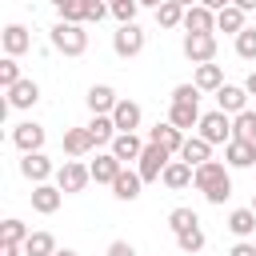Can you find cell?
I'll use <instances>...</instances> for the list:
<instances>
[{
    "mask_svg": "<svg viewBox=\"0 0 256 256\" xmlns=\"http://www.w3.org/2000/svg\"><path fill=\"white\" fill-rule=\"evenodd\" d=\"M192 184L204 192L208 204H224V200L232 196V180H228V168H224L220 160H204V164H196Z\"/></svg>",
    "mask_w": 256,
    "mask_h": 256,
    "instance_id": "obj_1",
    "label": "cell"
},
{
    "mask_svg": "<svg viewBox=\"0 0 256 256\" xmlns=\"http://www.w3.org/2000/svg\"><path fill=\"white\" fill-rule=\"evenodd\" d=\"M52 48L64 52V56H84V48H88V32H84V24L60 20V24L52 28Z\"/></svg>",
    "mask_w": 256,
    "mask_h": 256,
    "instance_id": "obj_2",
    "label": "cell"
},
{
    "mask_svg": "<svg viewBox=\"0 0 256 256\" xmlns=\"http://www.w3.org/2000/svg\"><path fill=\"white\" fill-rule=\"evenodd\" d=\"M168 160H172V152L148 140V144H144V152H140V160H136L140 180H144V184H148V180H160V176H164V168H168Z\"/></svg>",
    "mask_w": 256,
    "mask_h": 256,
    "instance_id": "obj_3",
    "label": "cell"
},
{
    "mask_svg": "<svg viewBox=\"0 0 256 256\" xmlns=\"http://www.w3.org/2000/svg\"><path fill=\"white\" fill-rule=\"evenodd\" d=\"M112 48H116V56H124V60L140 56V52H144V28H140L136 20L120 24V28H116V36H112Z\"/></svg>",
    "mask_w": 256,
    "mask_h": 256,
    "instance_id": "obj_4",
    "label": "cell"
},
{
    "mask_svg": "<svg viewBox=\"0 0 256 256\" xmlns=\"http://www.w3.org/2000/svg\"><path fill=\"white\" fill-rule=\"evenodd\" d=\"M196 128H200V136H204L208 144H228V140H232V120H228V112H220V108H216V112H204Z\"/></svg>",
    "mask_w": 256,
    "mask_h": 256,
    "instance_id": "obj_5",
    "label": "cell"
},
{
    "mask_svg": "<svg viewBox=\"0 0 256 256\" xmlns=\"http://www.w3.org/2000/svg\"><path fill=\"white\" fill-rule=\"evenodd\" d=\"M92 180V168H84L76 156L72 160H64L60 168H56V184H60V192L68 196V192H84V184Z\"/></svg>",
    "mask_w": 256,
    "mask_h": 256,
    "instance_id": "obj_6",
    "label": "cell"
},
{
    "mask_svg": "<svg viewBox=\"0 0 256 256\" xmlns=\"http://www.w3.org/2000/svg\"><path fill=\"white\" fill-rule=\"evenodd\" d=\"M184 56H188L192 64H208V60L216 56V36H212V32H188V36H184Z\"/></svg>",
    "mask_w": 256,
    "mask_h": 256,
    "instance_id": "obj_7",
    "label": "cell"
},
{
    "mask_svg": "<svg viewBox=\"0 0 256 256\" xmlns=\"http://www.w3.org/2000/svg\"><path fill=\"white\" fill-rule=\"evenodd\" d=\"M12 144H16L20 152H40V148H44V128L32 124V120H24V124L12 128Z\"/></svg>",
    "mask_w": 256,
    "mask_h": 256,
    "instance_id": "obj_8",
    "label": "cell"
},
{
    "mask_svg": "<svg viewBox=\"0 0 256 256\" xmlns=\"http://www.w3.org/2000/svg\"><path fill=\"white\" fill-rule=\"evenodd\" d=\"M224 160H228L232 168H252V164H256V144H252V140H236V136H232V140L224 144Z\"/></svg>",
    "mask_w": 256,
    "mask_h": 256,
    "instance_id": "obj_9",
    "label": "cell"
},
{
    "mask_svg": "<svg viewBox=\"0 0 256 256\" xmlns=\"http://www.w3.org/2000/svg\"><path fill=\"white\" fill-rule=\"evenodd\" d=\"M20 172H24L32 184H44V180L52 176V160H48L44 152H24V160H20Z\"/></svg>",
    "mask_w": 256,
    "mask_h": 256,
    "instance_id": "obj_10",
    "label": "cell"
},
{
    "mask_svg": "<svg viewBox=\"0 0 256 256\" xmlns=\"http://www.w3.org/2000/svg\"><path fill=\"white\" fill-rule=\"evenodd\" d=\"M60 200H64L60 184H36V188H32V208L44 212V216H52V212L60 208Z\"/></svg>",
    "mask_w": 256,
    "mask_h": 256,
    "instance_id": "obj_11",
    "label": "cell"
},
{
    "mask_svg": "<svg viewBox=\"0 0 256 256\" xmlns=\"http://www.w3.org/2000/svg\"><path fill=\"white\" fill-rule=\"evenodd\" d=\"M148 140L160 144V148H168V152H180V148H184V128H176V124L168 120V124H156V128L148 132Z\"/></svg>",
    "mask_w": 256,
    "mask_h": 256,
    "instance_id": "obj_12",
    "label": "cell"
},
{
    "mask_svg": "<svg viewBox=\"0 0 256 256\" xmlns=\"http://www.w3.org/2000/svg\"><path fill=\"white\" fill-rule=\"evenodd\" d=\"M88 168H92V180H96V184H112V180L124 172V164L116 160V152H104V156H96Z\"/></svg>",
    "mask_w": 256,
    "mask_h": 256,
    "instance_id": "obj_13",
    "label": "cell"
},
{
    "mask_svg": "<svg viewBox=\"0 0 256 256\" xmlns=\"http://www.w3.org/2000/svg\"><path fill=\"white\" fill-rule=\"evenodd\" d=\"M192 176H196V168H192L188 160H168V168H164V176H160V180H164V188H172V192H176V188H188V184H192Z\"/></svg>",
    "mask_w": 256,
    "mask_h": 256,
    "instance_id": "obj_14",
    "label": "cell"
},
{
    "mask_svg": "<svg viewBox=\"0 0 256 256\" xmlns=\"http://www.w3.org/2000/svg\"><path fill=\"white\" fill-rule=\"evenodd\" d=\"M184 28L188 32H212L216 28V12L204 8V4H192V8H184Z\"/></svg>",
    "mask_w": 256,
    "mask_h": 256,
    "instance_id": "obj_15",
    "label": "cell"
},
{
    "mask_svg": "<svg viewBox=\"0 0 256 256\" xmlns=\"http://www.w3.org/2000/svg\"><path fill=\"white\" fill-rule=\"evenodd\" d=\"M244 100H248V88H240V84H220L216 88L220 112H244Z\"/></svg>",
    "mask_w": 256,
    "mask_h": 256,
    "instance_id": "obj_16",
    "label": "cell"
},
{
    "mask_svg": "<svg viewBox=\"0 0 256 256\" xmlns=\"http://www.w3.org/2000/svg\"><path fill=\"white\" fill-rule=\"evenodd\" d=\"M112 120H116L120 132H136V128H140V104H136V100H116Z\"/></svg>",
    "mask_w": 256,
    "mask_h": 256,
    "instance_id": "obj_17",
    "label": "cell"
},
{
    "mask_svg": "<svg viewBox=\"0 0 256 256\" xmlns=\"http://www.w3.org/2000/svg\"><path fill=\"white\" fill-rule=\"evenodd\" d=\"M112 152H116V160H120V164H128V160H140L144 144H140V136H136V132H116Z\"/></svg>",
    "mask_w": 256,
    "mask_h": 256,
    "instance_id": "obj_18",
    "label": "cell"
},
{
    "mask_svg": "<svg viewBox=\"0 0 256 256\" xmlns=\"http://www.w3.org/2000/svg\"><path fill=\"white\" fill-rule=\"evenodd\" d=\"M88 132H92V140H96V148H100V144H112L120 128H116L112 112H96V116H92V124H88Z\"/></svg>",
    "mask_w": 256,
    "mask_h": 256,
    "instance_id": "obj_19",
    "label": "cell"
},
{
    "mask_svg": "<svg viewBox=\"0 0 256 256\" xmlns=\"http://www.w3.org/2000/svg\"><path fill=\"white\" fill-rule=\"evenodd\" d=\"M192 84L200 88V92H216L220 84H224V72H220V64H196V76H192Z\"/></svg>",
    "mask_w": 256,
    "mask_h": 256,
    "instance_id": "obj_20",
    "label": "cell"
},
{
    "mask_svg": "<svg viewBox=\"0 0 256 256\" xmlns=\"http://www.w3.org/2000/svg\"><path fill=\"white\" fill-rule=\"evenodd\" d=\"M36 100H40V88L32 80H20V84L8 88V108H32Z\"/></svg>",
    "mask_w": 256,
    "mask_h": 256,
    "instance_id": "obj_21",
    "label": "cell"
},
{
    "mask_svg": "<svg viewBox=\"0 0 256 256\" xmlns=\"http://www.w3.org/2000/svg\"><path fill=\"white\" fill-rule=\"evenodd\" d=\"M84 100H88V108H92V116H96V112H112V108H116V100H120V96H116V92H112V88H108V84H92V88H88V96H84Z\"/></svg>",
    "mask_w": 256,
    "mask_h": 256,
    "instance_id": "obj_22",
    "label": "cell"
},
{
    "mask_svg": "<svg viewBox=\"0 0 256 256\" xmlns=\"http://www.w3.org/2000/svg\"><path fill=\"white\" fill-rule=\"evenodd\" d=\"M92 148H96V140H92L88 128H68V132H64V152H68V156H84V152H92Z\"/></svg>",
    "mask_w": 256,
    "mask_h": 256,
    "instance_id": "obj_23",
    "label": "cell"
},
{
    "mask_svg": "<svg viewBox=\"0 0 256 256\" xmlns=\"http://www.w3.org/2000/svg\"><path fill=\"white\" fill-rule=\"evenodd\" d=\"M180 160H188V164L196 168V164L212 160V144H208L204 136H188V140H184V148H180Z\"/></svg>",
    "mask_w": 256,
    "mask_h": 256,
    "instance_id": "obj_24",
    "label": "cell"
},
{
    "mask_svg": "<svg viewBox=\"0 0 256 256\" xmlns=\"http://www.w3.org/2000/svg\"><path fill=\"white\" fill-rule=\"evenodd\" d=\"M28 44H32V36H28L24 24H8V28H4V52H8V56L28 52Z\"/></svg>",
    "mask_w": 256,
    "mask_h": 256,
    "instance_id": "obj_25",
    "label": "cell"
},
{
    "mask_svg": "<svg viewBox=\"0 0 256 256\" xmlns=\"http://www.w3.org/2000/svg\"><path fill=\"white\" fill-rule=\"evenodd\" d=\"M140 184H144L140 172H128V168H124V172L112 180V192H116V200H136V196H140Z\"/></svg>",
    "mask_w": 256,
    "mask_h": 256,
    "instance_id": "obj_26",
    "label": "cell"
},
{
    "mask_svg": "<svg viewBox=\"0 0 256 256\" xmlns=\"http://www.w3.org/2000/svg\"><path fill=\"white\" fill-rule=\"evenodd\" d=\"M244 8H236V4H228V8H220L216 12V28L220 32H244Z\"/></svg>",
    "mask_w": 256,
    "mask_h": 256,
    "instance_id": "obj_27",
    "label": "cell"
},
{
    "mask_svg": "<svg viewBox=\"0 0 256 256\" xmlns=\"http://www.w3.org/2000/svg\"><path fill=\"white\" fill-rule=\"evenodd\" d=\"M168 120H172L176 128H196V124H200V108H196V104H172V108H168Z\"/></svg>",
    "mask_w": 256,
    "mask_h": 256,
    "instance_id": "obj_28",
    "label": "cell"
},
{
    "mask_svg": "<svg viewBox=\"0 0 256 256\" xmlns=\"http://www.w3.org/2000/svg\"><path fill=\"white\" fill-rule=\"evenodd\" d=\"M52 252H56L52 232H32V236L24 240V256H52Z\"/></svg>",
    "mask_w": 256,
    "mask_h": 256,
    "instance_id": "obj_29",
    "label": "cell"
},
{
    "mask_svg": "<svg viewBox=\"0 0 256 256\" xmlns=\"http://www.w3.org/2000/svg\"><path fill=\"white\" fill-rule=\"evenodd\" d=\"M232 136H236V140H252V144H256V112H252V108L236 112V120H232Z\"/></svg>",
    "mask_w": 256,
    "mask_h": 256,
    "instance_id": "obj_30",
    "label": "cell"
},
{
    "mask_svg": "<svg viewBox=\"0 0 256 256\" xmlns=\"http://www.w3.org/2000/svg\"><path fill=\"white\" fill-rule=\"evenodd\" d=\"M228 228H232L236 236H252V232H256V212H252V208H236V212L228 216Z\"/></svg>",
    "mask_w": 256,
    "mask_h": 256,
    "instance_id": "obj_31",
    "label": "cell"
},
{
    "mask_svg": "<svg viewBox=\"0 0 256 256\" xmlns=\"http://www.w3.org/2000/svg\"><path fill=\"white\" fill-rule=\"evenodd\" d=\"M156 24H160V28H176V24H184V4L164 0V4L156 8Z\"/></svg>",
    "mask_w": 256,
    "mask_h": 256,
    "instance_id": "obj_32",
    "label": "cell"
},
{
    "mask_svg": "<svg viewBox=\"0 0 256 256\" xmlns=\"http://www.w3.org/2000/svg\"><path fill=\"white\" fill-rule=\"evenodd\" d=\"M176 244H180L184 252H200V248H204V232H200V224H192V228L176 232Z\"/></svg>",
    "mask_w": 256,
    "mask_h": 256,
    "instance_id": "obj_33",
    "label": "cell"
},
{
    "mask_svg": "<svg viewBox=\"0 0 256 256\" xmlns=\"http://www.w3.org/2000/svg\"><path fill=\"white\" fill-rule=\"evenodd\" d=\"M236 56L240 60H256V28L236 32Z\"/></svg>",
    "mask_w": 256,
    "mask_h": 256,
    "instance_id": "obj_34",
    "label": "cell"
},
{
    "mask_svg": "<svg viewBox=\"0 0 256 256\" xmlns=\"http://www.w3.org/2000/svg\"><path fill=\"white\" fill-rule=\"evenodd\" d=\"M192 224H200L192 208H172V212H168V228H172V232H184V228H192Z\"/></svg>",
    "mask_w": 256,
    "mask_h": 256,
    "instance_id": "obj_35",
    "label": "cell"
},
{
    "mask_svg": "<svg viewBox=\"0 0 256 256\" xmlns=\"http://www.w3.org/2000/svg\"><path fill=\"white\" fill-rule=\"evenodd\" d=\"M28 236H32V232H28V228H24V220H16V216H12V220H4V228H0V240H16V244H24Z\"/></svg>",
    "mask_w": 256,
    "mask_h": 256,
    "instance_id": "obj_36",
    "label": "cell"
},
{
    "mask_svg": "<svg viewBox=\"0 0 256 256\" xmlns=\"http://www.w3.org/2000/svg\"><path fill=\"white\" fill-rule=\"evenodd\" d=\"M0 84H4V88H12V84H20V64H16V56H8V60H0Z\"/></svg>",
    "mask_w": 256,
    "mask_h": 256,
    "instance_id": "obj_37",
    "label": "cell"
},
{
    "mask_svg": "<svg viewBox=\"0 0 256 256\" xmlns=\"http://www.w3.org/2000/svg\"><path fill=\"white\" fill-rule=\"evenodd\" d=\"M200 100V88L196 84H176L172 88V104H196Z\"/></svg>",
    "mask_w": 256,
    "mask_h": 256,
    "instance_id": "obj_38",
    "label": "cell"
},
{
    "mask_svg": "<svg viewBox=\"0 0 256 256\" xmlns=\"http://www.w3.org/2000/svg\"><path fill=\"white\" fill-rule=\"evenodd\" d=\"M136 8H140V0H116V4H112V16H116L120 24H128V20H136Z\"/></svg>",
    "mask_w": 256,
    "mask_h": 256,
    "instance_id": "obj_39",
    "label": "cell"
},
{
    "mask_svg": "<svg viewBox=\"0 0 256 256\" xmlns=\"http://www.w3.org/2000/svg\"><path fill=\"white\" fill-rule=\"evenodd\" d=\"M108 12H112V4H108V0H84V20H96V24H100Z\"/></svg>",
    "mask_w": 256,
    "mask_h": 256,
    "instance_id": "obj_40",
    "label": "cell"
},
{
    "mask_svg": "<svg viewBox=\"0 0 256 256\" xmlns=\"http://www.w3.org/2000/svg\"><path fill=\"white\" fill-rule=\"evenodd\" d=\"M108 256H136V248H132L128 240H112V244H108Z\"/></svg>",
    "mask_w": 256,
    "mask_h": 256,
    "instance_id": "obj_41",
    "label": "cell"
},
{
    "mask_svg": "<svg viewBox=\"0 0 256 256\" xmlns=\"http://www.w3.org/2000/svg\"><path fill=\"white\" fill-rule=\"evenodd\" d=\"M20 248L24 244H16V240H0V256H20Z\"/></svg>",
    "mask_w": 256,
    "mask_h": 256,
    "instance_id": "obj_42",
    "label": "cell"
},
{
    "mask_svg": "<svg viewBox=\"0 0 256 256\" xmlns=\"http://www.w3.org/2000/svg\"><path fill=\"white\" fill-rule=\"evenodd\" d=\"M228 256H256V248H252V244H236Z\"/></svg>",
    "mask_w": 256,
    "mask_h": 256,
    "instance_id": "obj_43",
    "label": "cell"
},
{
    "mask_svg": "<svg viewBox=\"0 0 256 256\" xmlns=\"http://www.w3.org/2000/svg\"><path fill=\"white\" fill-rule=\"evenodd\" d=\"M200 4H204V8H212V12H220V8H228L232 0H200Z\"/></svg>",
    "mask_w": 256,
    "mask_h": 256,
    "instance_id": "obj_44",
    "label": "cell"
},
{
    "mask_svg": "<svg viewBox=\"0 0 256 256\" xmlns=\"http://www.w3.org/2000/svg\"><path fill=\"white\" fill-rule=\"evenodd\" d=\"M244 88H248V96H256V72H248V80H244Z\"/></svg>",
    "mask_w": 256,
    "mask_h": 256,
    "instance_id": "obj_45",
    "label": "cell"
},
{
    "mask_svg": "<svg viewBox=\"0 0 256 256\" xmlns=\"http://www.w3.org/2000/svg\"><path fill=\"white\" fill-rule=\"evenodd\" d=\"M232 4H236V8H244V12H252V8H256V0H232Z\"/></svg>",
    "mask_w": 256,
    "mask_h": 256,
    "instance_id": "obj_46",
    "label": "cell"
},
{
    "mask_svg": "<svg viewBox=\"0 0 256 256\" xmlns=\"http://www.w3.org/2000/svg\"><path fill=\"white\" fill-rule=\"evenodd\" d=\"M52 4H56V8H60V12H64V8H72V4H76V0H52Z\"/></svg>",
    "mask_w": 256,
    "mask_h": 256,
    "instance_id": "obj_47",
    "label": "cell"
},
{
    "mask_svg": "<svg viewBox=\"0 0 256 256\" xmlns=\"http://www.w3.org/2000/svg\"><path fill=\"white\" fill-rule=\"evenodd\" d=\"M52 256H80V252H72V248H56Z\"/></svg>",
    "mask_w": 256,
    "mask_h": 256,
    "instance_id": "obj_48",
    "label": "cell"
},
{
    "mask_svg": "<svg viewBox=\"0 0 256 256\" xmlns=\"http://www.w3.org/2000/svg\"><path fill=\"white\" fill-rule=\"evenodd\" d=\"M164 0H140V8H160Z\"/></svg>",
    "mask_w": 256,
    "mask_h": 256,
    "instance_id": "obj_49",
    "label": "cell"
},
{
    "mask_svg": "<svg viewBox=\"0 0 256 256\" xmlns=\"http://www.w3.org/2000/svg\"><path fill=\"white\" fill-rule=\"evenodd\" d=\"M176 4H184V8H192V4H200V0H176Z\"/></svg>",
    "mask_w": 256,
    "mask_h": 256,
    "instance_id": "obj_50",
    "label": "cell"
},
{
    "mask_svg": "<svg viewBox=\"0 0 256 256\" xmlns=\"http://www.w3.org/2000/svg\"><path fill=\"white\" fill-rule=\"evenodd\" d=\"M252 212H256V196H252Z\"/></svg>",
    "mask_w": 256,
    "mask_h": 256,
    "instance_id": "obj_51",
    "label": "cell"
},
{
    "mask_svg": "<svg viewBox=\"0 0 256 256\" xmlns=\"http://www.w3.org/2000/svg\"><path fill=\"white\" fill-rule=\"evenodd\" d=\"M108 4H116V0H108Z\"/></svg>",
    "mask_w": 256,
    "mask_h": 256,
    "instance_id": "obj_52",
    "label": "cell"
}]
</instances>
